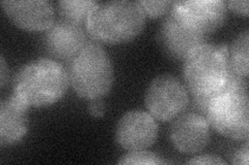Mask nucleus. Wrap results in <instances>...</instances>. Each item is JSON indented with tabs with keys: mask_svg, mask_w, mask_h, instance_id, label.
<instances>
[{
	"mask_svg": "<svg viewBox=\"0 0 249 165\" xmlns=\"http://www.w3.org/2000/svg\"><path fill=\"white\" fill-rule=\"evenodd\" d=\"M158 124L146 112L130 111L116 125L115 140L128 151H140L150 148L158 136Z\"/></svg>",
	"mask_w": 249,
	"mask_h": 165,
	"instance_id": "nucleus-9",
	"label": "nucleus"
},
{
	"mask_svg": "<svg viewBox=\"0 0 249 165\" xmlns=\"http://www.w3.org/2000/svg\"><path fill=\"white\" fill-rule=\"evenodd\" d=\"M29 106L15 95L0 104V144L9 146L18 143L28 129Z\"/></svg>",
	"mask_w": 249,
	"mask_h": 165,
	"instance_id": "nucleus-13",
	"label": "nucleus"
},
{
	"mask_svg": "<svg viewBox=\"0 0 249 165\" xmlns=\"http://www.w3.org/2000/svg\"><path fill=\"white\" fill-rule=\"evenodd\" d=\"M211 137L206 117L188 112L178 116L170 127L171 143L178 152L196 154L204 150Z\"/></svg>",
	"mask_w": 249,
	"mask_h": 165,
	"instance_id": "nucleus-10",
	"label": "nucleus"
},
{
	"mask_svg": "<svg viewBox=\"0 0 249 165\" xmlns=\"http://www.w3.org/2000/svg\"><path fill=\"white\" fill-rule=\"evenodd\" d=\"M87 35L81 25L61 19L45 31L43 44L51 57L72 60L85 45Z\"/></svg>",
	"mask_w": 249,
	"mask_h": 165,
	"instance_id": "nucleus-11",
	"label": "nucleus"
},
{
	"mask_svg": "<svg viewBox=\"0 0 249 165\" xmlns=\"http://www.w3.org/2000/svg\"><path fill=\"white\" fill-rule=\"evenodd\" d=\"M1 6L7 17L24 30H47L55 22L54 7L47 0H3Z\"/></svg>",
	"mask_w": 249,
	"mask_h": 165,
	"instance_id": "nucleus-12",
	"label": "nucleus"
},
{
	"mask_svg": "<svg viewBox=\"0 0 249 165\" xmlns=\"http://www.w3.org/2000/svg\"><path fill=\"white\" fill-rule=\"evenodd\" d=\"M232 164H243L248 165L249 162V152H248V141L246 139V143L242 148H240L232 155V158L231 160Z\"/></svg>",
	"mask_w": 249,
	"mask_h": 165,
	"instance_id": "nucleus-19",
	"label": "nucleus"
},
{
	"mask_svg": "<svg viewBox=\"0 0 249 165\" xmlns=\"http://www.w3.org/2000/svg\"><path fill=\"white\" fill-rule=\"evenodd\" d=\"M98 3L95 0H61L57 2V6L62 19L82 25Z\"/></svg>",
	"mask_w": 249,
	"mask_h": 165,
	"instance_id": "nucleus-15",
	"label": "nucleus"
},
{
	"mask_svg": "<svg viewBox=\"0 0 249 165\" xmlns=\"http://www.w3.org/2000/svg\"><path fill=\"white\" fill-rule=\"evenodd\" d=\"M227 5L228 10H231L239 15H248V1L247 0H229V1H224Z\"/></svg>",
	"mask_w": 249,
	"mask_h": 165,
	"instance_id": "nucleus-21",
	"label": "nucleus"
},
{
	"mask_svg": "<svg viewBox=\"0 0 249 165\" xmlns=\"http://www.w3.org/2000/svg\"><path fill=\"white\" fill-rule=\"evenodd\" d=\"M70 84L79 97L102 98L113 85V66L108 54L100 44L89 42L71 60L69 65Z\"/></svg>",
	"mask_w": 249,
	"mask_h": 165,
	"instance_id": "nucleus-5",
	"label": "nucleus"
},
{
	"mask_svg": "<svg viewBox=\"0 0 249 165\" xmlns=\"http://www.w3.org/2000/svg\"><path fill=\"white\" fill-rule=\"evenodd\" d=\"M207 35L194 30L171 11L160 23L157 32L161 50L176 60L185 59L194 46L204 44Z\"/></svg>",
	"mask_w": 249,
	"mask_h": 165,
	"instance_id": "nucleus-7",
	"label": "nucleus"
},
{
	"mask_svg": "<svg viewBox=\"0 0 249 165\" xmlns=\"http://www.w3.org/2000/svg\"><path fill=\"white\" fill-rule=\"evenodd\" d=\"M7 75H9V70H7L3 55H1V57H0V80H1V81H0V85H1L2 88L4 87V85L6 84Z\"/></svg>",
	"mask_w": 249,
	"mask_h": 165,
	"instance_id": "nucleus-22",
	"label": "nucleus"
},
{
	"mask_svg": "<svg viewBox=\"0 0 249 165\" xmlns=\"http://www.w3.org/2000/svg\"><path fill=\"white\" fill-rule=\"evenodd\" d=\"M145 19L146 15L138 1L99 2L85 21V29L95 41L111 45L123 44L142 33Z\"/></svg>",
	"mask_w": 249,
	"mask_h": 165,
	"instance_id": "nucleus-3",
	"label": "nucleus"
},
{
	"mask_svg": "<svg viewBox=\"0 0 249 165\" xmlns=\"http://www.w3.org/2000/svg\"><path fill=\"white\" fill-rule=\"evenodd\" d=\"M248 42L249 31L245 28L232 42L230 50V65L233 73L240 76H248Z\"/></svg>",
	"mask_w": 249,
	"mask_h": 165,
	"instance_id": "nucleus-14",
	"label": "nucleus"
},
{
	"mask_svg": "<svg viewBox=\"0 0 249 165\" xmlns=\"http://www.w3.org/2000/svg\"><path fill=\"white\" fill-rule=\"evenodd\" d=\"M138 2L142 5L145 15H150L152 18H157L168 14L174 3V1H170V0H158V1L138 0Z\"/></svg>",
	"mask_w": 249,
	"mask_h": 165,
	"instance_id": "nucleus-17",
	"label": "nucleus"
},
{
	"mask_svg": "<svg viewBox=\"0 0 249 165\" xmlns=\"http://www.w3.org/2000/svg\"><path fill=\"white\" fill-rule=\"evenodd\" d=\"M145 106L160 121L174 120L189 105V95L184 84L171 75H162L149 85L145 92Z\"/></svg>",
	"mask_w": 249,
	"mask_h": 165,
	"instance_id": "nucleus-6",
	"label": "nucleus"
},
{
	"mask_svg": "<svg viewBox=\"0 0 249 165\" xmlns=\"http://www.w3.org/2000/svg\"><path fill=\"white\" fill-rule=\"evenodd\" d=\"M184 60V78L193 97H209L227 85L231 73L227 45L200 44Z\"/></svg>",
	"mask_w": 249,
	"mask_h": 165,
	"instance_id": "nucleus-4",
	"label": "nucleus"
},
{
	"mask_svg": "<svg viewBox=\"0 0 249 165\" xmlns=\"http://www.w3.org/2000/svg\"><path fill=\"white\" fill-rule=\"evenodd\" d=\"M69 74L59 62L40 58L23 65L13 81V95L30 106H47L68 90Z\"/></svg>",
	"mask_w": 249,
	"mask_h": 165,
	"instance_id": "nucleus-2",
	"label": "nucleus"
},
{
	"mask_svg": "<svg viewBox=\"0 0 249 165\" xmlns=\"http://www.w3.org/2000/svg\"><path fill=\"white\" fill-rule=\"evenodd\" d=\"M194 106L206 117L210 126L221 135L235 139H248L249 96L246 77L231 68L227 85L209 97H193Z\"/></svg>",
	"mask_w": 249,
	"mask_h": 165,
	"instance_id": "nucleus-1",
	"label": "nucleus"
},
{
	"mask_svg": "<svg viewBox=\"0 0 249 165\" xmlns=\"http://www.w3.org/2000/svg\"><path fill=\"white\" fill-rule=\"evenodd\" d=\"M170 11L204 35L219 29L228 15V7L222 0L174 1Z\"/></svg>",
	"mask_w": 249,
	"mask_h": 165,
	"instance_id": "nucleus-8",
	"label": "nucleus"
},
{
	"mask_svg": "<svg viewBox=\"0 0 249 165\" xmlns=\"http://www.w3.org/2000/svg\"><path fill=\"white\" fill-rule=\"evenodd\" d=\"M119 164H165L167 163L159 155L147 151H131L124 155L118 161Z\"/></svg>",
	"mask_w": 249,
	"mask_h": 165,
	"instance_id": "nucleus-16",
	"label": "nucleus"
},
{
	"mask_svg": "<svg viewBox=\"0 0 249 165\" xmlns=\"http://www.w3.org/2000/svg\"><path fill=\"white\" fill-rule=\"evenodd\" d=\"M187 164H227L223 159H221V157L216 156V155H211V154H206V155H199L193 157L192 159L188 160L186 162Z\"/></svg>",
	"mask_w": 249,
	"mask_h": 165,
	"instance_id": "nucleus-18",
	"label": "nucleus"
},
{
	"mask_svg": "<svg viewBox=\"0 0 249 165\" xmlns=\"http://www.w3.org/2000/svg\"><path fill=\"white\" fill-rule=\"evenodd\" d=\"M89 112L95 118L103 117L105 113V104L102 98L90 99L89 104Z\"/></svg>",
	"mask_w": 249,
	"mask_h": 165,
	"instance_id": "nucleus-20",
	"label": "nucleus"
}]
</instances>
